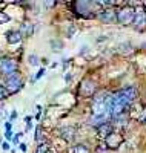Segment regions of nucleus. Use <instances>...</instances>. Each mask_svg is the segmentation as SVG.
<instances>
[{
	"mask_svg": "<svg viewBox=\"0 0 146 153\" xmlns=\"http://www.w3.org/2000/svg\"><path fill=\"white\" fill-rule=\"evenodd\" d=\"M134 19H135V9L132 6H125L117 11V22L123 25V26L134 23Z\"/></svg>",
	"mask_w": 146,
	"mask_h": 153,
	"instance_id": "nucleus-1",
	"label": "nucleus"
},
{
	"mask_svg": "<svg viewBox=\"0 0 146 153\" xmlns=\"http://www.w3.org/2000/svg\"><path fill=\"white\" fill-rule=\"evenodd\" d=\"M5 86H6V89H8V92H9V94H16V92L20 91V89H23L25 84H23V80H22L20 74L16 72V74H12V75L6 76V83H5Z\"/></svg>",
	"mask_w": 146,
	"mask_h": 153,
	"instance_id": "nucleus-2",
	"label": "nucleus"
},
{
	"mask_svg": "<svg viewBox=\"0 0 146 153\" xmlns=\"http://www.w3.org/2000/svg\"><path fill=\"white\" fill-rule=\"evenodd\" d=\"M117 97L120 98L123 103L129 107V106L135 101V98H137V89H135V87H132V86L125 87V89H122L120 92H117Z\"/></svg>",
	"mask_w": 146,
	"mask_h": 153,
	"instance_id": "nucleus-3",
	"label": "nucleus"
},
{
	"mask_svg": "<svg viewBox=\"0 0 146 153\" xmlns=\"http://www.w3.org/2000/svg\"><path fill=\"white\" fill-rule=\"evenodd\" d=\"M0 71H2V74H5L6 76H9V75L17 72V63L12 58L2 57L0 58Z\"/></svg>",
	"mask_w": 146,
	"mask_h": 153,
	"instance_id": "nucleus-4",
	"label": "nucleus"
},
{
	"mask_svg": "<svg viewBox=\"0 0 146 153\" xmlns=\"http://www.w3.org/2000/svg\"><path fill=\"white\" fill-rule=\"evenodd\" d=\"M97 91V84L92 80H83L80 84V95L83 97H92Z\"/></svg>",
	"mask_w": 146,
	"mask_h": 153,
	"instance_id": "nucleus-5",
	"label": "nucleus"
},
{
	"mask_svg": "<svg viewBox=\"0 0 146 153\" xmlns=\"http://www.w3.org/2000/svg\"><path fill=\"white\" fill-rule=\"evenodd\" d=\"M134 26H135V29H143L146 26V9H143V8L135 9Z\"/></svg>",
	"mask_w": 146,
	"mask_h": 153,
	"instance_id": "nucleus-6",
	"label": "nucleus"
},
{
	"mask_svg": "<svg viewBox=\"0 0 146 153\" xmlns=\"http://www.w3.org/2000/svg\"><path fill=\"white\" fill-rule=\"evenodd\" d=\"M123 143V138L118 135V133H111L108 138H106V146H108L109 149H117V147H120V144Z\"/></svg>",
	"mask_w": 146,
	"mask_h": 153,
	"instance_id": "nucleus-7",
	"label": "nucleus"
},
{
	"mask_svg": "<svg viewBox=\"0 0 146 153\" xmlns=\"http://www.w3.org/2000/svg\"><path fill=\"white\" fill-rule=\"evenodd\" d=\"M23 38V34L22 31H8L6 32V40L9 45H16V43H20Z\"/></svg>",
	"mask_w": 146,
	"mask_h": 153,
	"instance_id": "nucleus-8",
	"label": "nucleus"
},
{
	"mask_svg": "<svg viewBox=\"0 0 146 153\" xmlns=\"http://www.w3.org/2000/svg\"><path fill=\"white\" fill-rule=\"evenodd\" d=\"M96 3H91V2H77L74 6H75V12H78V14H86V12H89V8L94 6Z\"/></svg>",
	"mask_w": 146,
	"mask_h": 153,
	"instance_id": "nucleus-9",
	"label": "nucleus"
},
{
	"mask_svg": "<svg viewBox=\"0 0 146 153\" xmlns=\"http://www.w3.org/2000/svg\"><path fill=\"white\" fill-rule=\"evenodd\" d=\"M97 133H99V136L100 138H108L111 133H112V127L106 123V124H103V126H100V127H97Z\"/></svg>",
	"mask_w": 146,
	"mask_h": 153,
	"instance_id": "nucleus-10",
	"label": "nucleus"
},
{
	"mask_svg": "<svg viewBox=\"0 0 146 153\" xmlns=\"http://www.w3.org/2000/svg\"><path fill=\"white\" fill-rule=\"evenodd\" d=\"M74 133L75 132H74L72 127H65V129L60 130V136L65 138L66 141H72V139H74Z\"/></svg>",
	"mask_w": 146,
	"mask_h": 153,
	"instance_id": "nucleus-11",
	"label": "nucleus"
},
{
	"mask_svg": "<svg viewBox=\"0 0 146 153\" xmlns=\"http://www.w3.org/2000/svg\"><path fill=\"white\" fill-rule=\"evenodd\" d=\"M100 19H102L103 22H112V20L117 19V12H114V11H111V9H108V11H102Z\"/></svg>",
	"mask_w": 146,
	"mask_h": 153,
	"instance_id": "nucleus-12",
	"label": "nucleus"
},
{
	"mask_svg": "<svg viewBox=\"0 0 146 153\" xmlns=\"http://www.w3.org/2000/svg\"><path fill=\"white\" fill-rule=\"evenodd\" d=\"M32 32H34V25L31 22H25L22 25V34L25 37H29V35H32Z\"/></svg>",
	"mask_w": 146,
	"mask_h": 153,
	"instance_id": "nucleus-13",
	"label": "nucleus"
},
{
	"mask_svg": "<svg viewBox=\"0 0 146 153\" xmlns=\"http://www.w3.org/2000/svg\"><path fill=\"white\" fill-rule=\"evenodd\" d=\"M71 153H91V152H89V149H88L86 146H83V144H78V146L72 147Z\"/></svg>",
	"mask_w": 146,
	"mask_h": 153,
	"instance_id": "nucleus-14",
	"label": "nucleus"
},
{
	"mask_svg": "<svg viewBox=\"0 0 146 153\" xmlns=\"http://www.w3.org/2000/svg\"><path fill=\"white\" fill-rule=\"evenodd\" d=\"M35 153H49V144L48 143H40L35 149Z\"/></svg>",
	"mask_w": 146,
	"mask_h": 153,
	"instance_id": "nucleus-15",
	"label": "nucleus"
},
{
	"mask_svg": "<svg viewBox=\"0 0 146 153\" xmlns=\"http://www.w3.org/2000/svg\"><path fill=\"white\" fill-rule=\"evenodd\" d=\"M8 95H9L8 89H6L5 86H2V84H0V101H3V100H5Z\"/></svg>",
	"mask_w": 146,
	"mask_h": 153,
	"instance_id": "nucleus-16",
	"label": "nucleus"
},
{
	"mask_svg": "<svg viewBox=\"0 0 146 153\" xmlns=\"http://www.w3.org/2000/svg\"><path fill=\"white\" fill-rule=\"evenodd\" d=\"M28 60H29V65H32V66H38V63H40V61H38V57H37V55H34V54H32V55H29V58H28Z\"/></svg>",
	"mask_w": 146,
	"mask_h": 153,
	"instance_id": "nucleus-17",
	"label": "nucleus"
},
{
	"mask_svg": "<svg viewBox=\"0 0 146 153\" xmlns=\"http://www.w3.org/2000/svg\"><path fill=\"white\" fill-rule=\"evenodd\" d=\"M51 45H52V48H54V49H52L54 52H57V51H62V46H63V45H62L60 42H57V40H54Z\"/></svg>",
	"mask_w": 146,
	"mask_h": 153,
	"instance_id": "nucleus-18",
	"label": "nucleus"
},
{
	"mask_svg": "<svg viewBox=\"0 0 146 153\" xmlns=\"http://www.w3.org/2000/svg\"><path fill=\"white\" fill-rule=\"evenodd\" d=\"M45 72H46V71H45V69H43V68H42V69H40V71H38V72H37V75H35V76H32V80H31V81H32V83H34V81H37V80H38V78H42V76H43V75H45Z\"/></svg>",
	"mask_w": 146,
	"mask_h": 153,
	"instance_id": "nucleus-19",
	"label": "nucleus"
},
{
	"mask_svg": "<svg viewBox=\"0 0 146 153\" xmlns=\"http://www.w3.org/2000/svg\"><path fill=\"white\" fill-rule=\"evenodd\" d=\"M6 22H9V16H6L5 12H0V25L6 23Z\"/></svg>",
	"mask_w": 146,
	"mask_h": 153,
	"instance_id": "nucleus-20",
	"label": "nucleus"
},
{
	"mask_svg": "<svg viewBox=\"0 0 146 153\" xmlns=\"http://www.w3.org/2000/svg\"><path fill=\"white\" fill-rule=\"evenodd\" d=\"M35 141H40V139H42V130H40V127H38L37 126V129H35Z\"/></svg>",
	"mask_w": 146,
	"mask_h": 153,
	"instance_id": "nucleus-21",
	"label": "nucleus"
},
{
	"mask_svg": "<svg viewBox=\"0 0 146 153\" xmlns=\"http://www.w3.org/2000/svg\"><path fill=\"white\" fill-rule=\"evenodd\" d=\"M12 135H14V133H12L11 130H6V132H5V138L8 139V141H11V139H14V136H12Z\"/></svg>",
	"mask_w": 146,
	"mask_h": 153,
	"instance_id": "nucleus-22",
	"label": "nucleus"
},
{
	"mask_svg": "<svg viewBox=\"0 0 146 153\" xmlns=\"http://www.w3.org/2000/svg\"><path fill=\"white\" fill-rule=\"evenodd\" d=\"M22 135H23L22 132H20V133H16V136H14V139H12V143H14V144H17V143H19V138H20Z\"/></svg>",
	"mask_w": 146,
	"mask_h": 153,
	"instance_id": "nucleus-23",
	"label": "nucleus"
},
{
	"mask_svg": "<svg viewBox=\"0 0 146 153\" xmlns=\"http://www.w3.org/2000/svg\"><path fill=\"white\" fill-rule=\"evenodd\" d=\"M5 129H6V130H11V129H12V123H11V121H9V123H5Z\"/></svg>",
	"mask_w": 146,
	"mask_h": 153,
	"instance_id": "nucleus-24",
	"label": "nucleus"
},
{
	"mask_svg": "<svg viewBox=\"0 0 146 153\" xmlns=\"http://www.w3.org/2000/svg\"><path fill=\"white\" fill-rule=\"evenodd\" d=\"M19 150H22V152H26V144H19Z\"/></svg>",
	"mask_w": 146,
	"mask_h": 153,
	"instance_id": "nucleus-25",
	"label": "nucleus"
},
{
	"mask_svg": "<svg viewBox=\"0 0 146 153\" xmlns=\"http://www.w3.org/2000/svg\"><path fill=\"white\" fill-rule=\"evenodd\" d=\"M65 80H66V83H69V81L72 80V75H69V74H66V76H65Z\"/></svg>",
	"mask_w": 146,
	"mask_h": 153,
	"instance_id": "nucleus-26",
	"label": "nucleus"
},
{
	"mask_svg": "<svg viewBox=\"0 0 146 153\" xmlns=\"http://www.w3.org/2000/svg\"><path fill=\"white\" fill-rule=\"evenodd\" d=\"M74 31H75V29H74V26H71V28H69V29H68V35H69V37H71V35H72V34H74Z\"/></svg>",
	"mask_w": 146,
	"mask_h": 153,
	"instance_id": "nucleus-27",
	"label": "nucleus"
},
{
	"mask_svg": "<svg viewBox=\"0 0 146 153\" xmlns=\"http://www.w3.org/2000/svg\"><path fill=\"white\" fill-rule=\"evenodd\" d=\"M2 149H3V150H9V144H8V143H3V144H2Z\"/></svg>",
	"mask_w": 146,
	"mask_h": 153,
	"instance_id": "nucleus-28",
	"label": "nucleus"
},
{
	"mask_svg": "<svg viewBox=\"0 0 146 153\" xmlns=\"http://www.w3.org/2000/svg\"><path fill=\"white\" fill-rule=\"evenodd\" d=\"M16 118H17V113H16V112H12V113H11V121H12V120H16Z\"/></svg>",
	"mask_w": 146,
	"mask_h": 153,
	"instance_id": "nucleus-29",
	"label": "nucleus"
}]
</instances>
